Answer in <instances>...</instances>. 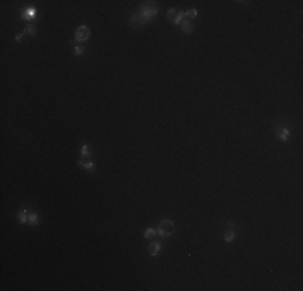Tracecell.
<instances>
[{
  "label": "cell",
  "instance_id": "cell-1",
  "mask_svg": "<svg viewBox=\"0 0 303 291\" xmlns=\"http://www.w3.org/2000/svg\"><path fill=\"white\" fill-rule=\"evenodd\" d=\"M174 230H176V226H174L173 220H163L158 225V228H157V231L161 234V236H165V238H169L171 234L174 233Z\"/></svg>",
  "mask_w": 303,
  "mask_h": 291
},
{
  "label": "cell",
  "instance_id": "cell-2",
  "mask_svg": "<svg viewBox=\"0 0 303 291\" xmlns=\"http://www.w3.org/2000/svg\"><path fill=\"white\" fill-rule=\"evenodd\" d=\"M155 15H157V7H155V5H150V2H147V5L142 8V12H140L142 23H144V21H150V20H153Z\"/></svg>",
  "mask_w": 303,
  "mask_h": 291
},
{
  "label": "cell",
  "instance_id": "cell-3",
  "mask_svg": "<svg viewBox=\"0 0 303 291\" xmlns=\"http://www.w3.org/2000/svg\"><path fill=\"white\" fill-rule=\"evenodd\" d=\"M89 37H91V29H89L86 24H82V26H79L76 34H74V39L78 40V42H84V40H87Z\"/></svg>",
  "mask_w": 303,
  "mask_h": 291
},
{
  "label": "cell",
  "instance_id": "cell-4",
  "mask_svg": "<svg viewBox=\"0 0 303 291\" xmlns=\"http://www.w3.org/2000/svg\"><path fill=\"white\" fill-rule=\"evenodd\" d=\"M182 16H184V13L182 12H177L176 8H171V10H168V18H169V21H173V23H181L182 21Z\"/></svg>",
  "mask_w": 303,
  "mask_h": 291
},
{
  "label": "cell",
  "instance_id": "cell-5",
  "mask_svg": "<svg viewBox=\"0 0 303 291\" xmlns=\"http://www.w3.org/2000/svg\"><path fill=\"white\" fill-rule=\"evenodd\" d=\"M21 15H23V18L24 20H36V15H37V10L36 8H29V10H23L21 12Z\"/></svg>",
  "mask_w": 303,
  "mask_h": 291
},
{
  "label": "cell",
  "instance_id": "cell-6",
  "mask_svg": "<svg viewBox=\"0 0 303 291\" xmlns=\"http://www.w3.org/2000/svg\"><path fill=\"white\" fill-rule=\"evenodd\" d=\"M181 28H182V32H185V34H192V32H194V24H192L189 20L182 21Z\"/></svg>",
  "mask_w": 303,
  "mask_h": 291
},
{
  "label": "cell",
  "instance_id": "cell-7",
  "mask_svg": "<svg viewBox=\"0 0 303 291\" xmlns=\"http://www.w3.org/2000/svg\"><path fill=\"white\" fill-rule=\"evenodd\" d=\"M160 249H161V244H160L158 241H155V242H152L150 247H149V254L150 256H157L160 252Z\"/></svg>",
  "mask_w": 303,
  "mask_h": 291
},
{
  "label": "cell",
  "instance_id": "cell-8",
  "mask_svg": "<svg viewBox=\"0 0 303 291\" xmlns=\"http://www.w3.org/2000/svg\"><path fill=\"white\" fill-rule=\"evenodd\" d=\"M289 136H290V133H289V129H287V128H279V129H277V137H279V139L287 141V139H289Z\"/></svg>",
  "mask_w": 303,
  "mask_h": 291
},
{
  "label": "cell",
  "instance_id": "cell-9",
  "mask_svg": "<svg viewBox=\"0 0 303 291\" xmlns=\"http://www.w3.org/2000/svg\"><path fill=\"white\" fill-rule=\"evenodd\" d=\"M78 164H79L81 167H84L86 170H94V162H89V160L86 162V160H84V157H82V159H79V160H78Z\"/></svg>",
  "mask_w": 303,
  "mask_h": 291
},
{
  "label": "cell",
  "instance_id": "cell-10",
  "mask_svg": "<svg viewBox=\"0 0 303 291\" xmlns=\"http://www.w3.org/2000/svg\"><path fill=\"white\" fill-rule=\"evenodd\" d=\"M28 222H29V225H32V226L39 225V215H37V214H29Z\"/></svg>",
  "mask_w": 303,
  "mask_h": 291
},
{
  "label": "cell",
  "instance_id": "cell-11",
  "mask_svg": "<svg viewBox=\"0 0 303 291\" xmlns=\"http://www.w3.org/2000/svg\"><path fill=\"white\" fill-rule=\"evenodd\" d=\"M28 215H26V210H21V212L18 214V220H20V223H26L28 222Z\"/></svg>",
  "mask_w": 303,
  "mask_h": 291
},
{
  "label": "cell",
  "instance_id": "cell-12",
  "mask_svg": "<svg viewBox=\"0 0 303 291\" xmlns=\"http://www.w3.org/2000/svg\"><path fill=\"white\" fill-rule=\"evenodd\" d=\"M155 233H157V230H155V228H147V230L144 231V238H147V239H149V238L155 236Z\"/></svg>",
  "mask_w": 303,
  "mask_h": 291
},
{
  "label": "cell",
  "instance_id": "cell-13",
  "mask_svg": "<svg viewBox=\"0 0 303 291\" xmlns=\"http://www.w3.org/2000/svg\"><path fill=\"white\" fill-rule=\"evenodd\" d=\"M24 32H26V34H31V36H34L36 32H37V29H36V26H32V24H29V26H28L26 29H24Z\"/></svg>",
  "mask_w": 303,
  "mask_h": 291
},
{
  "label": "cell",
  "instance_id": "cell-14",
  "mask_svg": "<svg viewBox=\"0 0 303 291\" xmlns=\"http://www.w3.org/2000/svg\"><path fill=\"white\" fill-rule=\"evenodd\" d=\"M234 236H235V234H234V231L231 230V231H226V234H224V239L227 241V242H231L232 239H234Z\"/></svg>",
  "mask_w": 303,
  "mask_h": 291
},
{
  "label": "cell",
  "instance_id": "cell-15",
  "mask_svg": "<svg viewBox=\"0 0 303 291\" xmlns=\"http://www.w3.org/2000/svg\"><path fill=\"white\" fill-rule=\"evenodd\" d=\"M184 16H187V18H195V16H197V10H195V8H192V10L185 12Z\"/></svg>",
  "mask_w": 303,
  "mask_h": 291
},
{
  "label": "cell",
  "instance_id": "cell-16",
  "mask_svg": "<svg viewBox=\"0 0 303 291\" xmlns=\"http://www.w3.org/2000/svg\"><path fill=\"white\" fill-rule=\"evenodd\" d=\"M74 55H82L84 53V47H74Z\"/></svg>",
  "mask_w": 303,
  "mask_h": 291
},
{
  "label": "cell",
  "instance_id": "cell-17",
  "mask_svg": "<svg viewBox=\"0 0 303 291\" xmlns=\"http://www.w3.org/2000/svg\"><path fill=\"white\" fill-rule=\"evenodd\" d=\"M89 155V146L87 144H82V157Z\"/></svg>",
  "mask_w": 303,
  "mask_h": 291
},
{
  "label": "cell",
  "instance_id": "cell-18",
  "mask_svg": "<svg viewBox=\"0 0 303 291\" xmlns=\"http://www.w3.org/2000/svg\"><path fill=\"white\" fill-rule=\"evenodd\" d=\"M24 34H26V32L23 31V32H20V34H16V37H15V39H16V40H21V39L24 37Z\"/></svg>",
  "mask_w": 303,
  "mask_h": 291
}]
</instances>
